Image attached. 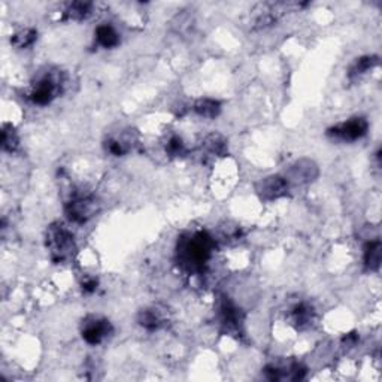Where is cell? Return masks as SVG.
I'll list each match as a JSON object with an SVG mask.
<instances>
[{
    "instance_id": "7a4b0ae2",
    "label": "cell",
    "mask_w": 382,
    "mask_h": 382,
    "mask_svg": "<svg viewBox=\"0 0 382 382\" xmlns=\"http://www.w3.org/2000/svg\"><path fill=\"white\" fill-rule=\"evenodd\" d=\"M63 86H65L63 72L50 68L41 72V74L34 78L26 97L29 99L33 105L47 106L61 94Z\"/></svg>"
},
{
    "instance_id": "2e32d148",
    "label": "cell",
    "mask_w": 382,
    "mask_h": 382,
    "mask_svg": "<svg viewBox=\"0 0 382 382\" xmlns=\"http://www.w3.org/2000/svg\"><path fill=\"white\" fill-rule=\"evenodd\" d=\"M381 241L374 239L369 241L365 248H363V265H365L366 270L376 272L381 266Z\"/></svg>"
},
{
    "instance_id": "6da1fadb",
    "label": "cell",
    "mask_w": 382,
    "mask_h": 382,
    "mask_svg": "<svg viewBox=\"0 0 382 382\" xmlns=\"http://www.w3.org/2000/svg\"><path fill=\"white\" fill-rule=\"evenodd\" d=\"M215 250V239L205 230L181 236L177 245V263L187 274H202Z\"/></svg>"
},
{
    "instance_id": "8992f818",
    "label": "cell",
    "mask_w": 382,
    "mask_h": 382,
    "mask_svg": "<svg viewBox=\"0 0 382 382\" xmlns=\"http://www.w3.org/2000/svg\"><path fill=\"white\" fill-rule=\"evenodd\" d=\"M114 333L111 321L99 315H88L81 324V336L88 345H100Z\"/></svg>"
},
{
    "instance_id": "7402d4cb",
    "label": "cell",
    "mask_w": 382,
    "mask_h": 382,
    "mask_svg": "<svg viewBox=\"0 0 382 382\" xmlns=\"http://www.w3.org/2000/svg\"><path fill=\"white\" fill-rule=\"evenodd\" d=\"M166 152L170 157H184L187 154V147H185L184 141L177 134L170 136L166 143Z\"/></svg>"
},
{
    "instance_id": "603a6c76",
    "label": "cell",
    "mask_w": 382,
    "mask_h": 382,
    "mask_svg": "<svg viewBox=\"0 0 382 382\" xmlns=\"http://www.w3.org/2000/svg\"><path fill=\"white\" fill-rule=\"evenodd\" d=\"M81 285H83L84 293H94V291L97 290L99 283H97L96 278H86Z\"/></svg>"
},
{
    "instance_id": "5b68a950",
    "label": "cell",
    "mask_w": 382,
    "mask_h": 382,
    "mask_svg": "<svg viewBox=\"0 0 382 382\" xmlns=\"http://www.w3.org/2000/svg\"><path fill=\"white\" fill-rule=\"evenodd\" d=\"M369 132V123L366 118L354 117L347 121L336 124L330 129H327V136L333 141L341 142H356L361 138H365Z\"/></svg>"
},
{
    "instance_id": "e0dca14e",
    "label": "cell",
    "mask_w": 382,
    "mask_h": 382,
    "mask_svg": "<svg viewBox=\"0 0 382 382\" xmlns=\"http://www.w3.org/2000/svg\"><path fill=\"white\" fill-rule=\"evenodd\" d=\"M193 111L196 115L202 117V118H217L221 112V103L215 99H209V97H202L197 99L193 103Z\"/></svg>"
},
{
    "instance_id": "44dd1931",
    "label": "cell",
    "mask_w": 382,
    "mask_h": 382,
    "mask_svg": "<svg viewBox=\"0 0 382 382\" xmlns=\"http://www.w3.org/2000/svg\"><path fill=\"white\" fill-rule=\"evenodd\" d=\"M20 147V138L12 124H3L2 127V150L6 152H14Z\"/></svg>"
},
{
    "instance_id": "ac0fdd59",
    "label": "cell",
    "mask_w": 382,
    "mask_h": 382,
    "mask_svg": "<svg viewBox=\"0 0 382 382\" xmlns=\"http://www.w3.org/2000/svg\"><path fill=\"white\" fill-rule=\"evenodd\" d=\"M378 63H379L378 56H363V57L357 59L348 69V78L351 81H354L363 75H366L368 72H370L372 69L378 66Z\"/></svg>"
},
{
    "instance_id": "d6986e66",
    "label": "cell",
    "mask_w": 382,
    "mask_h": 382,
    "mask_svg": "<svg viewBox=\"0 0 382 382\" xmlns=\"http://www.w3.org/2000/svg\"><path fill=\"white\" fill-rule=\"evenodd\" d=\"M93 3L92 2H72L63 12V20L68 21H83L87 17L92 15Z\"/></svg>"
},
{
    "instance_id": "3957f363",
    "label": "cell",
    "mask_w": 382,
    "mask_h": 382,
    "mask_svg": "<svg viewBox=\"0 0 382 382\" xmlns=\"http://www.w3.org/2000/svg\"><path fill=\"white\" fill-rule=\"evenodd\" d=\"M45 247L50 259L56 265H65L74 259L77 252V243L72 232L65 224L52 223L45 233Z\"/></svg>"
},
{
    "instance_id": "8fae6325",
    "label": "cell",
    "mask_w": 382,
    "mask_h": 382,
    "mask_svg": "<svg viewBox=\"0 0 382 382\" xmlns=\"http://www.w3.org/2000/svg\"><path fill=\"white\" fill-rule=\"evenodd\" d=\"M168 315L165 309H160L159 306L145 308L138 315V324L147 332H157L163 329L168 324Z\"/></svg>"
},
{
    "instance_id": "30bf717a",
    "label": "cell",
    "mask_w": 382,
    "mask_h": 382,
    "mask_svg": "<svg viewBox=\"0 0 382 382\" xmlns=\"http://www.w3.org/2000/svg\"><path fill=\"white\" fill-rule=\"evenodd\" d=\"M318 177V166L312 160L302 159L296 161L293 166L288 169L287 181L288 183H296V184H306L311 183Z\"/></svg>"
},
{
    "instance_id": "9c48e42d",
    "label": "cell",
    "mask_w": 382,
    "mask_h": 382,
    "mask_svg": "<svg viewBox=\"0 0 382 382\" xmlns=\"http://www.w3.org/2000/svg\"><path fill=\"white\" fill-rule=\"evenodd\" d=\"M263 374L269 381H300L306 376V368L293 361L288 366L269 365L263 369Z\"/></svg>"
},
{
    "instance_id": "ba28073f",
    "label": "cell",
    "mask_w": 382,
    "mask_h": 382,
    "mask_svg": "<svg viewBox=\"0 0 382 382\" xmlns=\"http://www.w3.org/2000/svg\"><path fill=\"white\" fill-rule=\"evenodd\" d=\"M256 191L263 202H274V200H278L288 194L290 183L285 177L270 175L259 181L256 185Z\"/></svg>"
},
{
    "instance_id": "9a60e30c",
    "label": "cell",
    "mask_w": 382,
    "mask_h": 382,
    "mask_svg": "<svg viewBox=\"0 0 382 382\" xmlns=\"http://www.w3.org/2000/svg\"><path fill=\"white\" fill-rule=\"evenodd\" d=\"M94 38L100 47L105 50L117 48L121 42L120 33H118L111 24H100L94 32Z\"/></svg>"
},
{
    "instance_id": "52a82bcc",
    "label": "cell",
    "mask_w": 382,
    "mask_h": 382,
    "mask_svg": "<svg viewBox=\"0 0 382 382\" xmlns=\"http://www.w3.org/2000/svg\"><path fill=\"white\" fill-rule=\"evenodd\" d=\"M218 318L223 329L229 334H241L245 321V315L229 297H223L218 306Z\"/></svg>"
},
{
    "instance_id": "4fadbf2b",
    "label": "cell",
    "mask_w": 382,
    "mask_h": 382,
    "mask_svg": "<svg viewBox=\"0 0 382 382\" xmlns=\"http://www.w3.org/2000/svg\"><path fill=\"white\" fill-rule=\"evenodd\" d=\"M133 133H123L121 138H118V136H112V138H108L103 143L105 151L111 154L114 157H123L125 156L127 152H129L133 147Z\"/></svg>"
},
{
    "instance_id": "277c9868",
    "label": "cell",
    "mask_w": 382,
    "mask_h": 382,
    "mask_svg": "<svg viewBox=\"0 0 382 382\" xmlns=\"http://www.w3.org/2000/svg\"><path fill=\"white\" fill-rule=\"evenodd\" d=\"M100 203L93 194L75 193L65 205V212L69 221L75 224H86L99 212Z\"/></svg>"
},
{
    "instance_id": "7c38bea8",
    "label": "cell",
    "mask_w": 382,
    "mask_h": 382,
    "mask_svg": "<svg viewBox=\"0 0 382 382\" xmlns=\"http://www.w3.org/2000/svg\"><path fill=\"white\" fill-rule=\"evenodd\" d=\"M287 318L296 330H306L315 321V309L306 302H300L290 309Z\"/></svg>"
},
{
    "instance_id": "5bb4252c",
    "label": "cell",
    "mask_w": 382,
    "mask_h": 382,
    "mask_svg": "<svg viewBox=\"0 0 382 382\" xmlns=\"http://www.w3.org/2000/svg\"><path fill=\"white\" fill-rule=\"evenodd\" d=\"M227 139L221 133H211L208 134L202 142V151L212 157H224L229 152V145H227Z\"/></svg>"
},
{
    "instance_id": "ffe728a7",
    "label": "cell",
    "mask_w": 382,
    "mask_h": 382,
    "mask_svg": "<svg viewBox=\"0 0 382 382\" xmlns=\"http://www.w3.org/2000/svg\"><path fill=\"white\" fill-rule=\"evenodd\" d=\"M38 41V30L34 29H23L11 36V45L18 50L29 48Z\"/></svg>"
}]
</instances>
